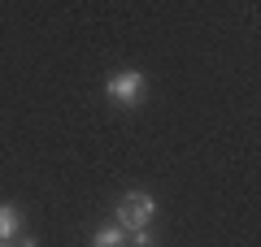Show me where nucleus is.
Instances as JSON below:
<instances>
[{
  "mask_svg": "<svg viewBox=\"0 0 261 247\" xmlns=\"http://www.w3.org/2000/svg\"><path fill=\"white\" fill-rule=\"evenodd\" d=\"M152 217H157V200H152L148 191H126L118 200V208H113V226H122L126 234L152 226Z\"/></svg>",
  "mask_w": 261,
  "mask_h": 247,
  "instance_id": "1",
  "label": "nucleus"
},
{
  "mask_svg": "<svg viewBox=\"0 0 261 247\" xmlns=\"http://www.w3.org/2000/svg\"><path fill=\"white\" fill-rule=\"evenodd\" d=\"M144 91H148V78H144L140 70H118L105 78V96H109L118 109H135V104H144Z\"/></svg>",
  "mask_w": 261,
  "mask_h": 247,
  "instance_id": "2",
  "label": "nucleus"
},
{
  "mask_svg": "<svg viewBox=\"0 0 261 247\" xmlns=\"http://www.w3.org/2000/svg\"><path fill=\"white\" fill-rule=\"evenodd\" d=\"M9 247H35V238H31V234H18V238H13Z\"/></svg>",
  "mask_w": 261,
  "mask_h": 247,
  "instance_id": "6",
  "label": "nucleus"
},
{
  "mask_svg": "<svg viewBox=\"0 0 261 247\" xmlns=\"http://www.w3.org/2000/svg\"><path fill=\"white\" fill-rule=\"evenodd\" d=\"M0 247H9V243H0Z\"/></svg>",
  "mask_w": 261,
  "mask_h": 247,
  "instance_id": "7",
  "label": "nucleus"
},
{
  "mask_svg": "<svg viewBox=\"0 0 261 247\" xmlns=\"http://www.w3.org/2000/svg\"><path fill=\"white\" fill-rule=\"evenodd\" d=\"M126 247H157V234H152V226L130 230V234H126Z\"/></svg>",
  "mask_w": 261,
  "mask_h": 247,
  "instance_id": "5",
  "label": "nucleus"
},
{
  "mask_svg": "<svg viewBox=\"0 0 261 247\" xmlns=\"http://www.w3.org/2000/svg\"><path fill=\"white\" fill-rule=\"evenodd\" d=\"M92 247H126V230L113 226V221H105V226L92 234Z\"/></svg>",
  "mask_w": 261,
  "mask_h": 247,
  "instance_id": "4",
  "label": "nucleus"
},
{
  "mask_svg": "<svg viewBox=\"0 0 261 247\" xmlns=\"http://www.w3.org/2000/svg\"><path fill=\"white\" fill-rule=\"evenodd\" d=\"M18 234H27V226H22V212L13 208V204H0V243H13Z\"/></svg>",
  "mask_w": 261,
  "mask_h": 247,
  "instance_id": "3",
  "label": "nucleus"
}]
</instances>
